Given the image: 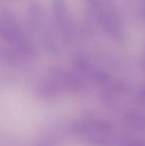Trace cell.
I'll list each match as a JSON object with an SVG mask.
<instances>
[{
    "instance_id": "6da1fadb",
    "label": "cell",
    "mask_w": 145,
    "mask_h": 146,
    "mask_svg": "<svg viewBox=\"0 0 145 146\" xmlns=\"http://www.w3.org/2000/svg\"><path fill=\"white\" fill-rule=\"evenodd\" d=\"M26 57L9 45H0V62L10 67H16L23 63Z\"/></svg>"
},
{
    "instance_id": "3957f363",
    "label": "cell",
    "mask_w": 145,
    "mask_h": 146,
    "mask_svg": "<svg viewBox=\"0 0 145 146\" xmlns=\"http://www.w3.org/2000/svg\"><path fill=\"white\" fill-rule=\"evenodd\" d=\"M75 129L79 132H96V131H106L109 129V125L104 122H81L75 126Z\"/></svg>"
},
{
    "instance_id": "7a4b0ae2",
    "label": "cell",
    "mask_w": 145,
    "mask_h": 146,
    "mask_svg": "<svg viewBox=\"0 0 145 146\" xmlns=\"http://www.w3.org/2000/svg\"><path fill=\"white\" fill-rule=\"evenodd\" d=\"M0 21L2 23H3L5 26H7L8 27L11 28L15 31L23 32V30L21 29V27L17 18L14 15V13L5 7L0 8Z\"/></svg>"
}]
</instances>
